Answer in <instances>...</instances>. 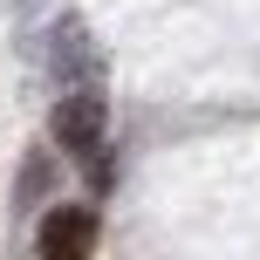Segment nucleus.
Wrapping results in <instances>:
<instances>
[{
	"mask_svg": "<svg viewBox=\"0 0 260 260\" xmlns=\"http://www.w3.org/2000/svg\"><path fill=\"white\" fill-rule=\"evenodd\" d=\"M96 206H48L35 226V253L41 260H89L96 253Z\"/></svg>",
	"mask_w": 260,
	"mask_h": 260,
	"instance_id": "2",
	"label": "nucleus"
},
{
	"mask_svg": "<svg viewBox=\"0 0 260 260\" xmlns=\"http://www.w3.org/2000/svg\"><path fill=\"white\" fill-rule=\"evenodd\" d=\"M48 130H55V144H62V151H82V157H96V151H103V130H110L103 82H62Z\"/></svg>",
	"mask_w": 260,
	"mask_h": 260,
	"instance_id": "1",
	"label": "nucleus"
},
{
	"mask_svg": "<svg viewBox=\"0 0 260 260\" xmlns=\"http://www.w3.org/2000/svg\"><path fill=\"white\" fill-rule=\"evenodd\" d=\"M55 82H96V48H89V27L82 21H62L55 27Z\"/></svg>",
	"mask_w": 260,
	"mask_h": 260,
	"instance_id": "3",
	"label": "nucleus"
},
{
	"mask_svg": "<svg viewBox=\"0 0 260 260\" xmlns=\"http://www.w3.org/2000/svg\"><path fill=\"white\" fill-rule=\"evenodd\" d=\"M55 185V165H48V151H35L27 157V171H21V212L27 206H41V192Z\"/></svg>",
	"mask_w": 260,
	"mask_h": 260,
	"instance_id": "4",
	"label": "nucleus"
}]
</instances>
